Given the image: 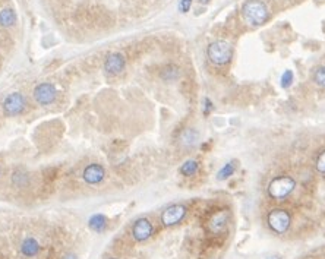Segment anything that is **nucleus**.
Segmentation results:
<instances>
[{
	"instance_id": "obj_12",
	"label": "nucleus",
	"mask_w": 325,
	"mask_h": 259,
	"mask_svg": "<svg viewBox=\"0 0 325 259\" xmlns=\"http://www.w3.org/2000/svg\"><path fill=\"white\" fill-rule=\"evenodd\" d=\"M41 250V246H40V242L34 237H27L21 243V253L22 256L25 258H34L37 256Z\"/></svg>"
},
{
	"instance_id": "obj_25",
	"label": "nucleus",
	"mask_w": 325,
	"mask_h": 259,
	"mask_svg": "<svg viewBox=\"0 0 325 259\" xmlns=\"http://www.w3.org/2000/svg\"><path fill=\"white\" fill-rule=\"evenodd\" d=\"M200 2H201V3H208L210 0H200Z\"/></svg>"
},
{
	"instance_id": "obj_11",
	"label": "nucleus",
	"mask_w": 325,
	"mask_h": 259,
	"mask_svg": "<svg viewBox=\"0 0 325 259\" xmlns=\"http://www.w3.org/2000/svg\"><path fill=\"white\" fill-rule=\"evenodd\" d=\"M82 179L86 184H100L105 179V169L100 163H89L82 172Z\"/></svg>"
},
{
	"instance_id": "obj_8",
	"label": "nucleus",
	"mask_w": 325,
	"mask_h": 259,
	"mask_svg": "<svg viewBox=\"0 0 325 259\" xmlns=\"http://www.w3.org/2000/svg\"><path fill=\"white\" fill-rule=\"evenodd\" d=\"M229 220L230 212L227 210H219L210 215V218L207 221V230L210 231L211 234H221L227 229Z\"/></svg>"
},
{
	"instance_id": "obj_20",
	"label": "nucleus",
	"mask_w": 325,
	"mask_h": 259,
	"mask_svg": "<svg viewBox=\"0 0 325 259\" xmlns=\"http://www.w3.org/2000/svg\"><path fill=\"white\" fill-rule=\"evenodd\" d=\"M293 78H295L293 72L287 69V70L283 72V75H281V78H280V84H281L283 88H288V86L293 84Z\"/></svg>"
},
{
	"instance_id": "obj_2",
	"label": "nucleus",
	"mask_w": 325,
	"mask_h": 259,
	"mask_svg": "<svg viewBox=\"0 0 325 259\" xmlns=\"http://www.w3.org/2000/svg\"><path fill=\"white\" fill-rule=\"evenodd\" d=\"M207 56L215 66H224L233 58V46L226 40H215L207 48Z\"/></svg>"
},
{
	"instance_id": "obj_27",
	"label": "nucleus",
	"mask_w": 325,
	"mask_h": 259,
	"mask_svg": "<svg viewBox=\"0 0 325 259\" xmlns=\"http://www.w3.org/2000/svg\"><path fill=\"white\" fill-rule=\"evenodd\" d=\"M110 259H116V258H110Z\"/></svg>"
},
{
	"instance_id": "obj_18",
	"label": "nucleus",
	"mask_w": 325,
	"mask_h": 259,
	"mask_svg": "<svg viewBox=\"0 0 325 259\" xmlns=\"http://www.w3.org/2000/svg\"><path fill=\"white\" fill-rule=\"evenodd\" d=\"M12 182L16 188H25L28 184V174L24 172V170H15L13 172V176H12Z\"/></svg>"
},
{
	"instance_id": "obj_23",
	"label": "nucleus",
	"mask_w": 325,
	"mask_h": 259,
	"mask_svg": "<svg viewBox=\"0 0 325 259\" xmlns=\"http://www.w3.org/2000/svg\"><path fill=\"white\" fill-rule=\"evenodd\" d=\"M192 6V0H180L179 2V12L182 13H188L191 10Z\"/></svg>"
},
{
	"instance_id": "obj_17",
	"label": "nucleus",
	"mask_w": 325,
	"mask_h": 259,
	"mask_svg": "<svg viewBox=\"0 0 325 259\" xmlns=\"http://www.w3.org/2000/svg\"><path fill=\"white\" fill-rule=\"evenodd\" d=\"M234 170H236V163H234V161H229V163L224 164L220 170H219V173H217V179H219V180H226V179H229L230 176H233Z\"/></svg>"
},
{
	"instance_id": "obj_6",
	"label": "nucleus",
	"mask_w": 325,
	"mask_h": 259,
	"mask_svg": "<svg viewBox=\"0 0 325 259\" xmlns=\"http://www.w3.org/2000/svg\"><path fill=\"white\" fill-rule=\"evenodd\" d=\"M188 214V208L182 205V203H174V205H170L167 207L164 211L161 212V224L164 227H173V226H177L179 223H182L185 220Z\"/></svg>"
},
{
	"instance_id": "obj_4",
	"label": "nucleus",
	"mask_w": 325,
	"mask_h": 259,
	"mask_svg": "<svg viewBox=\"0 0 325 259\" xmlns=\"http://www.w3.org/2000/svg\"><path fill=\"white\" fill-rule=\"evenodd\" d=\"M267 223L269 229L277 233V234H284L287 230L290 229V223H292V217L286 210L281 208H274L268 212Z\"/></svg>"
},
{
	"instance_id": "obj_21",
	"label": "nucleus",
	"mask_w": 325,
	"mask_h": 259,
	"mask_svg": "<svg viewBox=\"0 0 325 259\" xmlns=\"http://www.w3.org/2000/svg\"><path fill=\"white\" fill-rule=\"evenodd\" d=\"M177 77H179V69H177L176 66H169L162 70V78H164V79H167V81H170V79H176Z\"/></svg>"
},
{
	"instance_id": "obj_24",
	"label": "nucleus",
	"mask_w": 325,
	"mask_h": 259,
	"mask_svg": "<svg viewBox=\"0 0 325 259\" xmlns=\"http://www.w3.org/2000/svg\"><path fill=\"white\" fill-rule=\"evenodd\" d=\"M204 104H205V106H204V115H210L211 110L214 108V107H212V103H211V100L205 98V100H204Z\"/></svg>"
},
{
	"instance_id": "obj_1",
	"label": "nucleus",
	"mask_w": 325,
	"mask_h": 259,
	"mask_svg": "<svg viewBox=\"0 0 325 259\" xmlns=\"http://www.w3.org/2000/svg\"><path fill=\"white\" fill-rule=\"evenodd\" d=\"M242 16L250 27H261L269 18V10L262 0H246L242 6Z\"/></svg>"
},
{
	"instance_id": "obj_9",
	"label": "nucleus",
	"mask_w": 325,
	"mask_h": 259,
	"mask_svg": "<svg viewBox=\"0 0 325 259\" xmlns=\"http://www.w3.org/2000/svg\"><path fill=\"white\" fill-rule=\"evenodd\" d=\"M154 234V226L148 218H138L131 230V236L136 243L147 242Z\"/></svg>"
},
{
	"instance_id": "obj_22",
	"label": "nucleus",
	"mask_w": 325,
	"mask_h": 259,
	"mask_svg": "<svg viewBox=\"0 0 325 259\" xmlns=\"http://www.w3.org/2000/svg\"><path fill=\"white\" fill-rule=\"evenodd\" d=\"M315 167H316V170L321 173V174H325V150L318 154V157H316V161H315Z\"/></svg>"
},
{
	"instance_id": "obj_3",
	"label": "nucleus",
	"mask_w": 325,
	"mask_h": 259,
	"mask_svg": "<svg viewBox=\"0 0 325 259\" xmlns=\"http://www.w3.org/2000/svg\"><path fill=\"white\" fill-rule=\"evenodd\" d=\"M295 188L296 180L292 176H277L268 183V195L276 201H283L293 193Z\"/></svg>"
},
{
	"instance_id": "obj_26",
	"label": "nucleus",
	"mask_w": 325,
	"mask_h": 259,
	"mask_svg": "<svg viewBox=\"0 0 325 259\" xmlns=\"http://www.w3.org/2000/svg\"><path fill=\"white\" fill-rule=\"evenodd\" d=\"M0 173H2V169H0Z\"/></svg>"
},
{
	"instance_id": "obj_19",
	"label": "nucleus",
	"mask_w": 325,
	"mask_h": 259,
	"mask_svg": "<svg viewBox=\"0 0 325 259\" xmlns=\"http://www.w3.org/2000/svg\"><path fill=\"white\" fill-rule=\"evenodd\" d=\"M314 82L316 85L325 88V65L324 66H319L314 72Z\"/></svg>"
},
{
	"instance_id": "obj_15",
	"label": "nucleus",
	"mask_w": 325,
	"mask_h": 259,
	"mask_svg": "<svg viewBox=\"0 0 325 259\" xmlns=\"http://www.w3.org/2000/svg\"><path fill=\"white\" fill-rule=\"evenodd\" d=\"M198 170H200V163H198L196 160H186V161L180 165V169H179L180 174L186 176V177L195 176V174L198 173Z\"/></svg>"
},
{
	"instance_id": "obj_16",
	"label": "nucleus",
	"mask_w": 325,
	"mask_h": 259,
	"mask_svg": "<svg viewBox=\"0 0 325 259\" xmlns=\"http://www.w3.org/2000/svg\"><path fill=\"white\" fill-rule=\"evenodd\" d=\"M198 138H200V134L193 127H189V129L183 131L180 139H182V144L185 146H193V145L198 142Z\"/></svg>"
},
{
	"instance_id": "obj_13",
	"label": "nucleus",
	"mask_w": 325,
	"mask_h": 259,
	"mask_svg": "<svg viewBox=\"0 0 325 259\" xmlns=\"http://www.w3.org/2000/svg\"><path fill=\"white\" fill-rule=\"evenodd\" d=\"M107 224H109V220H107L104 214H94L88 221L89 229L96 231V233H103L107 229Z\"/></svg>"
},
{
	"instance_id": "obj_10",
	"label": "nucleus",
	"mask_w": 325,
	"mask_h": 259,
	"mask_svg": "<svg viewBox=\"0 0 325 259\" xmlns=\"http://www.w3.org/2000/svg\"><path fill=\"white\" fill-rule=\"evenodd\" d=\"M126 67V59L122 53L113 51L104 60V70L109 77H119Z\"/></svg>"
},
{
	"instance_id": "obj_7",
	"label": "nucleus",
	"mask_w": 325,
	"mask_h": 259,
	"mask_svg": "<svg viewBox=\"0 0 325 259\" xmlns=\"http://www.w3.org/2000/svg\"><path fill=\"white\" fill-rule=\"evenodd\" d=\"M34 100L39 103L40 106H50L56 101L58 98V89L56 86L50 82H41L34 88Z\"/></svg>"
},
{
	"instance_id": "obj_14",
	"label": "nucleus",
	"mask_w": 325,
	"mask_h": 259,
	"mask_svg": "<svg viewBox=\"0 0 325 259\" xmlns=\"http://www.w3.org/2000/svg\"><path fill=\"white\" fill-rule=\"evenodd\" d=\"M16 22V13L15 10L10 9V8H5V9L0 10V27L3 28H9V27H13Z\"/></svg>"
},
{
	"instance_id": "obj_5",
	"label": "nucleus",
	"mask_w": 325,
	"mask_h": 259,
	"mask_svg": "<svg viewBox=\"0 0 325 259\" xmlns=\"http://www.w3.org/2000/svg\"><path fill=\"white\" fill-rule=\"evenodd\" d=\"M27 106H28L27 98L21 92H12L9 96L5 97V100L2 103L3 113L8 117H16V116L22 115L27 110Z\"/></svg>"
}]
</instances>
